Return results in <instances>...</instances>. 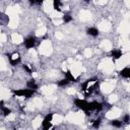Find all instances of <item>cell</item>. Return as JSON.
<instances>
[{
  "mask_svg": "<svg viewBox=\"0 0 130 130\" xmlns=\"http://www.w3.org/2000/svg\"><path fill=\"white\" fill-rule=\"evenodd\" d=\"M26 86H27V88H29V89H34V90H36V89L38 88V85H37L35 79H30V80H28V81L26 82Z\"/></svg>",
  "mask_w": 130,
  "mask_h": 130,
  "instance_id": "cell-9",
  "label": "cell"
},
{
  "mask_svg": "<svg viewBox=\"0 0 130 130\" xmlns=\"http://www.w3.org/2000/svg\"><path fill=\"white\" fill-rule=\"evenodd\" d=\"M100 125H101V119H98V120H95V121L92 123V126H93V128H95V129H98V128L100 127Z\"/></svg>",
  "mask_w": 130,
  "mask_h": 130,
  "instance_id": "cell-17",
  "label": "cell"
},
{
  "mask_svg": "<svg viewBox=\"0 0 130 130\" xmlns=\"http://www.w3.org/2000/svg\"><path fill=\"white\" fill-rule=\"evenodd\" d=\"M23 69H24L25 71H27L28 73H30V72H31V70L28 68V66H27V65H23Z\"/></svg>",
  "mask_w": 130,
  "mask_h": 130,
  "instance_id": "cell-19",
  "label": "cell"
},
{
  "mask_svg": "<svg viewBox=\"0 0 130 130\" xmlns=\"http://www.w3.org/2000/svg\"><path fill=\"white\" fill-rule=\"evenodd\" d=\"M86 32H87V35H89V36H91V37H98L99 36V29L96 28V27H88L87 28V30H86Z\"/></svg>",
  "mask_w": 130,
  "mask_h": 130,
  "instance_id": "cell-8",
  "label": "cell"
},
{
  "mask_svg": "<svg viewBox=\"0 0 130 130\" xmlns=\"http://www.w3.org/2000/svg\"><path fill=\"white\" fill-rule=\"evenodd\" d=\"M36 90L34 89H29V88H25V89H16V90H13V93L17 96H24V98H30L34 93H35Z\"/></svg>",
  "mask_w": 130,
  "mask_h": 130,
  "instance_id": "cell-1",
  "label": "cell"
},
{
  "mask_svg": "<svg viewBox=\"0 0 130 130\" xmlns=\"http://www.w3.org/2000/svg\"><path fill=\"white\" fill-rule=\"evenodd\" d=\"M119 74L124 78H130V67H125L122 70H120Z\"/></svg>",
  "mask_w": 130,
  "mask_h": 130,
  "instance_id": "cell-6",
  "label": "cell"
},
{
  "mask_svg": "<svg viewBox=\"0 0 130 130\" xmlns=\"http://www.w3.org/2000/svg\"><path fill=\"white\" fill-rule=\"evenodd\" d=\"M111 125H112V126H114V127H116V128H120V127H122L123 122H122V121H120V120L114 119V120H112V121H111Z\"/></svg>",
  "mask_w": 130,
  "mask_h": 130,
  "instance_id": "cell-10",
  "label": "cell"
},
{
  "mask_svg": "<svg viewBox=\"0 0 130 130\" xmlns=\"http://www.w3.org/2000/svg\"><path fill=\"white\" fill-rule=\"evenodd\" d=\"M111 54H112V57H113V59H115V60H117V59H120V58L122 57V55H123L122 51H121V50H117V49H114V50H112Z\"/></svg>",
  "mask_w": 130,
  "mask_h": 130,
  "instance_id": "cell-7",
  "label": "cell"
},
{
  "mask_svg": "<svg viewBox=\"0 0 130 130\" xmlns=\"http://www.w3.org/2000/svg\"><path fill=\"white\" fill-rule=\"evenodd\" d=\"M103 109V104L102 103H99V102H89L88 103V106H87V115H89L90 112L92 111H96V112H100L102 111Z\"/></svg>",
  "mask_w": 130,
  "mask_h": 130,
  "instance_id": "cell-2",
  "label": "cell"
},
{
  "mask_svg": "<svg viewBox=\"0 0 130 130\" xmlns=\"http://www.w3.org/2000/svg\"><path fill=\"white\" fill-rule=\"evenodd\" d=\"M74 104H75V106H76L78 109L82 110V111L87 115V106H88V102H86V101H84V100H81V99H76V100L74 101Z\"/></svg>",
  "mask_w": 130,
  "mask_h": 130,
  "instance_id": "cell-3",
  "label": "cell"
},
{
  "mask_svg": "<svg viewBox=\"0 0 130 130\" xmlns=\"http://www.w3.org/2000/svg\"><path fill=\"white\" fill-rule=\"evenodd\" d=\"M52 119H53V114H48L43 122H42V126H43V130H49L52 127Z\"/></svg>",
  "mask_w": 130,
  "mask_h": 130,
  "instance_id": "cell-4",
  "label": "cell"
},
{
  "mask_svg": "<svg viewBox=\"0 0 130 130\" xmlns=\"http://www.w3.org/2000/svg\"><path fill=\"white\" fill-rule=\"evenodd\" d=\"M9 62H10V64H11L12 66H14V65H16L17 63H19V62H20V58H19V57H17V58H15V59H12V57H11V56H9Z\"/></svg>",
  "mask_w": 130,
  "mask_h": 130,
  "instance_id": "cell-12",
  "label": "cell"
},
{
  "mask_svg": "<svg viewBox=\"0 0 130 130\" xmlns=\"http://www.w3.org/2000/svg\"><path fill=\"white\" fill-rule=\"evenodd\" d=\"M129 122H130V116H129V115H125L124 118H123V123L129 124Z\"/></svg>",
  "mask_w": 130,
  "mask_h": 130,
  "instance_id": "cell-18",
  "label": "cell"
},
{
  "mask_svg": "<svg viewBox=\"0 0 130 130\" xmlns=\"http://www.w3.org/2000/svg\"><path fill=\"white\" fill-rule=\"evenodd\" d=\"M65 76H66L65 78H67V79H68L69 81H73V82H75V81H76L75 77H74V76L72 75V73H71V72H70L69 70H67V71L65 72Z\"/></svg>",
  "mask_w": 130,
  "mask_h": 130,
  "instance_id": "cell-11",
  "label": "cell"
},
{
  "mask_svg": "<svg viewBox=\"0 0 130 130\" xmlns=\"http://www.w3.org/2000/svg\"><path fill=\"white\" fill-rule=\"evenodd\" d=\"M70 81L67 79V78H65V79H62V80H60V81H58V85L59 86H65V85H67L68 83H69Z\"/></svg>",
  "mask_w": 130,
  "mask_h": 130,
  "instance_id": "cell-15",
  "label": "cell"
},
{
  "mask_svg": "<svg viewBox=\"0 0 130 130\" xmlns=\"http://www.w3.org/2000/svg\"><path fill=\"white\" fill-rule=\"evenodd\" d=\"M35 45H36V38L35 37H28V38H26L24 40V46H25V48L31 49V48L35 47Z\"/></svg>",
  "mask_w": 130,
  "mask_h": 130,
  "instance_id": "cell-5",
  "label": "cell"
},
{
  "mask_svg": "<svg viewBox=\"0 0 130 130\" xmlns=\"http://www.w3.org/2000/svg\"><path fill=\"white\" fill-rule=\"evenodd\" d=\"M71 20H72V16H71V15L65 14V15L63 16V21H64V22H70Z\"/></svg>",
  "mask_w": 130,
  "mask_h": 130,
  "instance_id": "cell-16",
  "label": "cell"
},
{
  "mask_svg": "<svg viewBox=\"0 0 130 130\" xmlns=\"http://www.w3.org/2000/svg\"><path fill=\"white\" fill-rule=\"evenodd\" d=\"M60 5H61V2H60L59 0H55V1L53 2V7H54L55 10L60 11Z\"/></svg>",
  "mask_w": 130,
  "mask_h": 130,
  "instance_id": "cell-14",
  "label": "cell"
},
{
  "mask_svg": "<svg viewBox=\"0 0 130 130\" xmlns=\"http://www.w3.org/2000/svg\"><path fill=\"white\" fill-rule=\"evenodd\" d=\"M2 104V106H1V110H2V113H3V115L4 116H7V115H9L10 113H11V111L8 109V108H6L5 106H3V103H1Z\"/></svg>",
  "mask_w": 130,
  "mask_h": 130,
  "instance_id": "cell-13",
  "label": "cell"
}]
</instances>
